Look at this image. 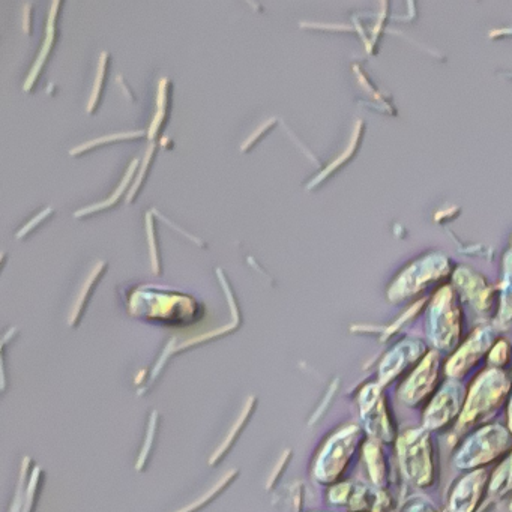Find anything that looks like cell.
Returning <instances> with one entry per match:
<instances>
[{
	"label": "cell",
	"mask_w": 512,
	"mask_h": 512,
	"mask_svg": "<svg viewBox=\"0 0 512 512\" xmlns=\"http://www.w3.org/2000/svg\"><path fill=\"white\" fill-rule=\"evenodd\" d=\"M59 7H61L59 2H55V4H53L49 25H47L46 43H44L43 52H41L40 58H38L37 64H35L34 70H32L31 76H29L28 82H26L25 91H29V89H31L32 83H34L35 79H37L41 68H43L44 62H46L47 56H49L50 50H52L53 41H55L56 10H58Z\"/></svg>",
	"instance_id": "6da1fadb"
},
{
	"label": "cell",
	"mask_w": 512,
	"mask_h": 512,
	"mask_svg": "<svg viewBox=\"0 0 512 512\" xmlns=\"http://www.w3.org/2000/svg\"><path fill=\"white\" fill-rule=\"evenodd\" d=\"M137 166H139V160H134L133 163H131L130 170H128L127 176H125L124 181H122V184L119 185L118 190H116V193L113 194L112 197H110L107 202L100 203V205L97 206H91V208L88 209H82V211L77 212L76 217H82V215H88L91 214V212L94 211H100V209L109 208V206H113V203L118 200V197L121 196L122 193H124L125 188H127V185L130 184L131 179H133L134 172L137 170Z\"/></svg>",
	"instance_id": "7a4b0ae2"
},
{
	"label": "cell",
	"mask_w": 512,
	"mask_h": 512,
	"mask_svg": "<svg viewBox=\"0 0 512 512\" xmlns=\"http://www.w3.org/2000/svg\"><path fill=\"white\" fill-rule=\"evenodd\" d=\"M167 83H170L167 79L161 80L160 83V92H158V112L157 115H155L154 122H152L151 133H149V137H151V139H154L155 134L158 133L161 124H163L164 118H166Z\"/></svg>",
	"instance_id": "3957f363"
},
{
	"label": "cell",
	"mask_w": 512,
	"mask_h": 512,
	"mask_svg": "<svg viewBox=\"0 0 512 512\" xmlns=\"http://www.w3.org/2000/svg\"><path fill=\"white\" fill-rule=\"evenodd\" d=\"M107 59L109 55L106 52L101 55L100 59V70H98L97 80H95L94 91H92L91 101H89L88 112H94L95 106H97L98 100H100L101 89H103L104 74H106Z\"/></svg>",
	"instance_id": "277c9868"
},
{
	"label": "cell",
	"mask_w": 512,
	"mask_h": 512,
	"mask_svg": "<svg viewBox=\"0 0 512 512\" xmlns=\"http://www.w3.org/2000/svg\"><path fill=\"white\" fill-rule=\"evenodd\" d=\"M106 262L98 263L97 268L92 271V274L89 275L88 281H86V287H83L82 295L79 298V304L76 307V314L79 313L80 308H82L83 302L88 298L89 292H91V287L94 286L95 280L100 278V275L103 274L104 269H106Z\"/></svg>",
	"instance_id": "5b68a950"
},
{
	"label": "cell",
	"mask_w": 512,
	"mask_h": 512,
	"mask_svg": "<svg viewBox=\"0 0 512 512\" xmlns=\"http://www.w3.org/2000/svg\"><path fill=\"white\" fill-rule=\"evenodd\" d=\"M143 133H128V134H115V136L103 137V139L94 140V142L86 143V145L80 146V148L71 151V155H77L79 152L85 151V149L94 148V146L100 145L103 142H112V140L127 139V137H140Z\"/></svg>",
	"instance_id": "8992f818"
},
{
	"label": "cell",
	"mask_w": 512,
	"mask_h": 512,
	"mask_svg": "<svg viewBox=\"0 0 512 512\" xmlns=\"http://www.w3.org/2000/svg\"><path fill=\"white\" fill-rule=\"evenodd\" d=\"M148 233H149V241H151L152 265H154V271L157 272V274H160V260H158V251H157V247H155V238H154V230H152L151 215H148Z\"/></svg>",
	"instance_id": "52a82bcc"
},
{
	"label": "cell",
	"mask_w": 512,
	"mask_h": 512,
	"mask_svg": "<svg viewBox=\"0 0 512 512\" xmlns=\"http://www.w3.org/2000/svg\"><path fill=\"white\" fill-rule=\"evenodd\" d=\"M152 154H154V145L149 148L148 155H146L145 167H143L145 170H142V175L139 176L136 185H134L133 190H131L130 197H128V202H131V200L134 199V196H136L137 190H139L140 184L143 182V176L146 175V170H148L149 163H151Z\"/></svg>",
	"instance_id": "ba28073f"
},
{
	"label": "cell",
	"mask_w": 512,
	"mask_h": 512,
	"mask_svg": "<svg viewBox=\"0 0 512 512\" xmlns=\"http://www.w3.org/2000/svg\"><path fill=\"white\" fill-rule=\"evenodd\" d=\"M50 214H53V209H46V211H44L43 214L38 215L37 218H34V220H32L31 223L28 224V226L23 227V229L20 230L19 235H17V238H23V236L28 235V233L31 232V230L34 229L35 226H38V224H40L41 221H43L44 218H46L47 215Z\"/></svg>",
	"instance_id": "9c48e42d"
},
{
	"label": "cell",
	"mask_w": 512,
	"mask_h": 512,
	"mask_svg": "<svg viewBox=\"0 0 512 512\" xmlns=\"http://www.w3.org/2000/svg\"><path fill=\"white\" fill-rule=\"evenodd\" d=\"M277 122V119H271V121L268 122V124L262 125L260 127V130H257L256 133L253 134V136L250 137V139L247 140V142L244 143V145L241 146L242 151H247L250 146H253V143L256 142L257 139H259L260 134L263 133V131L269 130V128L272 127V125Z\"/></svg>",
	"instance_id": "30bf717a"
},
{
	"label": "cell",
	"mask_w": 512,
	"mask_h": 512,
	"mask_svg": "<svg viewBox=\"0 0 512 512\" xmlns=\"http://www.w3.org/2000/svg\"><path fill=\"white\" fill-rule=\"evenodd\" d=\"M31 8L32 4H26L25 16H23V29L26 34H31Z\"/></svg>",
	"instance_id": "8fae6325"
}]
</instances>
